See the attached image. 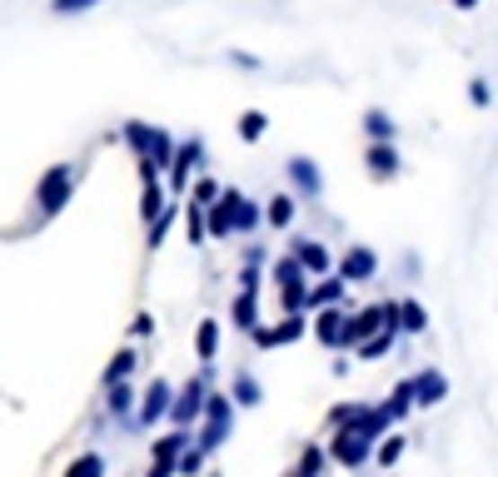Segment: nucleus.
Here are the masks:
<instances>
[{"mask_svg": "<svg viewBox=\"0 0 498 477\" xmlns=\"http://www.w3.org/2000/svg\"><path fill=\"white\" fill-rule=\"evenodd\" d=\"M235 418H239L235 398H229L225 388H215V393H209V403H205V418H200V428H195V447H200V453L215 457L219 447L235 437Z\"/></svg>", "mask_w": 498, "mask_h": 477, "instance_id": "obj_1", "label": "nucleus"}, {"mask_svg": "<svg viewBox=\"0 0 498 477\" xmlns=\"http://www.w3.org/2000/svg\"><path fill=\"white\" fill-rule=\"evenodd\" d=\"M76 164H50V170L35 180V214H40V224H50V219H60V214L70 209V199H76Z\"/></svg>", "mask_w": 498, "mask_h": 477, "instance_id": "obj_2", "label": "nucleus"}, {"mask_svg": "<svg viewBox=\"0 0 498 477\" xmlns=\"http://www.w3.org/2000/svg\"><path fill=\"white\" fill-rule=\"evenodd\" d=\"M209 393H215V368H200L190 383H180L174 388V408H170V428H200V418H205V403Z\"/></svg>", "mask_w": 498, "mask_h": 477, "instance_id": "obj_3", "label": "nucleus"}, {"mask_svg": "<svg viewBox=\"0 0 498 477\" xmlns=\"http://www.w3.org/2000/svg\"><path fill=\"white\" fill-rule=\"evenodd\" d=\"M200 170H205V139L190 135V139L174 145V164L165 170V190H170V199H184V194H190V174H200Z\"/></svg>", "mask_w": 498, "mask_h": 477, "instance_id": "obj_4", "label": "nucleus"}, {"mask_svg": "<svg viewBox=\"0 0 498 477\" xmlns=\"http://www.w3.org/2000/svg\"><path fill=\"white\" fill-rule=\"evenodd\" d=\"M329 463L344 467V473H359V467L374 463V443H369L364 433H354V428H339V433H329Z\"/></svg>", "mask_w": 498, "mask_h": 477, "instance_id": "obj_5", "label": "nucleus"}, {"mask_svg": "<svg viewBox=\"0 0 498 477\" xmlns=\"http://www.w3.org/2000/svg\"><path fill=\"white\" fill-rule=\"evenodd\" d=\"M304 333H309V318H299V314H280L274 323H260V329L249 333V343L260 353H270V349H289V343H299Z\"/></svg>", "mask_w": 498, "mask_h": 477, "instance_id": "obj_6", "label": "nucleus"}, {"mask_svg": "<svg viewBox=\"0 0 498 477\" xmlns=\"http://www.w3.org/2000/svg\"><path fill=\"white\" fill-rule=\"evenodd\" d=\"M170 408H174V383H170V378H150V388L140 393V408H135V423H130V433H140V428L165 423V418H170Z\"/></svg>", "mask_w": 498, "mask_h": 477, "instance_id": "obj_7", "label": "nucleus"}, {"mask_svg": "<svg viewBox=\"0 0 498 477\" xmlns=\"http://www.w3.org/2000/svg\"><path fill=\"white\" fill-rule=\"evenodd\" d=\"M334 274L344 278V284H374V278H379V254L369 244H349L344 254L334 259Z\"/></svg>", "mask_w": 498, "mask_h": 477, "instance_id": "obj_8", "label": "nucleus"}, {"mask_svg": "<svg viewBox=\"0 0 498 477\" xmlns=\"http://www.w3.org/2000/svg\"><path fill=\"white\" fill-rule=\"evenodd\" d=\"M349 314H354V308H319V314L309 318V333H315L319 349L344 353V339H349Z\"/></svg>", "mask_w": 498, "mask_h": 477, "instance_id": "obj_9", "label": "nucleus"}, {"mask_svg": "<svg viewBox=\"0 0 498 477\" xmlns=\"http://www.w3.org/2000/svg\"><path fill=\"white\" fill-rule=\"evenodd\" d=\"M284 180H289V190L299 194V199H319V194H325V170H319L309 155H289Z\"/></svg>", "mask_w": 498, "mask_h": 477, "instance_id": "obj_10", "label": "nucleus"}, {"mask_svg": "<svg viewBox=\"0 0 498 477\" xmlns=\"http://www.w3.org/2000/svg\"><path fill=\"white\" fill-rule=\"evenodd\" d=\"M289 254L304 264V274H309V278H329V274H334V254H329V244H319V239H309V234H294Z\"/></svg>", "mask_w": 498, "mask_h": 477, "instance_id": "obj_11", "label": "nucleus"}, {"mask_svg": "<svg viewBox=\"0 0 498 477\" xmlns=\"http://www.w3.org/2000/svg\"><path fill=\"white\" fill-rule=\"evenodd\" d=\"M239 199H245V190H235V184H229V190L219 194V204H209V209H205V229H209V239H235Z\"/></svg>", "mask_w": 498, "mask_h": 477, "instance_id": "obj_12", "label": "nucleus"}, {"mask_svg": "<svg viewBox=\"0 0 498 477\" xmlns=\"http://www.w3.org/2000/svg\"><path fill=\"white\" fill-rule=\"evenodd\" d=\"M379 329H384V298H379V304H354V314H349V339H344V349H359V343H369Z\"/></svg>", "mask_w": 498, "mask_h": 477, "instance_id": "obj_13", "label": "nucleus"}, {"mask_svg": "<svg viewBox=\"0 0 498 477\" xmlns=\"http://www.w3.org/2000/svg\"><path fill=\"white\" fill-rule=\"evenodd\" d=\"M195 447V428H170L150 443V463H165V467H180V457Z\"/></svg>", "mask_w": 498, "mask_h": 477, "instance_id": "obj_14", "label": "nucleus"}, {"mask_svg": "<svg viewBox=\"0 0 498 477\" xmlns=\"http://www.w3.org/2000/svg\"><path fill=\"white\" fill-rule=\"evenodd\" d=\"M364 170H369V180H374V184H389V180H399V174H404V155L394 145H369L364 149Z\"/></svg>", "mask_w": 498, "mask_h": 477, "instance_id": "obj_15", "label": "nucleus"}, {"mask_svg": "<svg viewBox=\"0 0 498 477\" xmlns=\"http://www.w3.org/2000/svg\"><path fill=\"white\" fill-rule=\"evenodd\" d=\"M449 398V373L444 368H419L414 373V403L419 408H439Z\"/></svg>", "mask_w": 498, "mask_h": 477, "instance_id": "obj_16", "label": "nucleus"}, {"mask_svg": "<svg viewBox=\"0 0 498 477\" xmlns=\"http://www.w3.org/2000/svg\"><path fill=\"white\" fill-rule=\"evenodd\" d=\"M319 308H354V304H349V284L339 274L315 278V284H309V314H319Z\"/></svg>", "mask_w": 498, "mask_h": 477, "instance_id": "obj_17", "label": "nucleus"}, {"mask_svg": "<svg viewBox=\"0 0 498 477\" xmlns=\"http://www.w3.org/2000/svg\"><path fill=\"white\" fill-rule=\"evenodd\" d=\"M379 408L394 418V428H404L414 413H419V403H414V378H399L389 388V398H379Z\"/></svg>", "mask_w": 498, "mask_h": 477, "instance_id": "obj_18", "label": "nucleus"}, {"mask_svg": "<svg viewBox=\"0 0 498 477\" xmlns=\"http://www.w3.org/2000/svg\"><path fill=\"white\" fill-rule=\"evenodd\" d=\"M135 408H140V393L130 383H105V413L120 418V423L130 428L135 423Z\"/></svg>", "mask_w": 498, "mask_h": 477, "instance_id": "obj_19", "label": "nucleus"}, {"mask_svg": "<svg viewBox=\"0 0 498 477\" xmlns=\"http://www.w3.org/2000/svg\"><path fill=\"white\" fill-rule=\"evenodd\" d=\"M229 323H235L239 333H254L264 323V308H260V294H239L235 288V298H229Z\"/></svg>", "mask_w": 498, "mask_h": 477, "instance_id": "obj_20", "label": "nucleus"}, {"mask_svg": "<svg viewBox=\"0 0 498 477\" xmlns=\"http://www.w3.org/2000/svg\"><path fill=\"white\" fill-rule=\"evenodd\" d=\"M219 349H225V323H219V318H200L195 323V358L215 363Z\"/></svg>", "mask_w": 498, "mask_h": 477, "instance_id": "obj_21", "label": "nucleus"}, {"mask_svg": "<svg viewBox=\"0 0 498 477\" xmlns=\"http://www.w3.org/2000/svg\"><path fill=\"white\" fill-rule=\"evenodd\" d=\"M329 447L325 443H304L299 447V457H294V467H289V477H329Z\"/></svg>", "mask_w": 498, "mask_h": 477, "instance_id": "obj_22", "label": "nucleus"}, {"mask_svg": "<svg viewBox=\"0 0 498 477\" xmlns=\"http://www.w3.org/2000/svg\"><path fill=\"white\" fill-rule=\"evenodd\" d=\"M165 209H170V190H165V180H145L140 184V224L150 229Z\"/></svg>", "mask_w": 498, "mask_h": 477, "instance_id": "obj_23", "label": "nucleus"}, {"mask_svg": "<svg viewBox=\"0 0 498 477\" xmlns=\"http://www.w3.org/2000/svg\"><path fill=\"white\" fill-rule=\"evenodd\" d=\"M294 219H299V199H294V194H270L264 224H270L274 234H284V229H294Z\"/></svg>", "mask_w": 498, "mask_h": 477, "instance_id": "obj_24", "label": "nucleus"}, {"mask_svg": "<svg viewBox=\"0 0 498 477\" xmlns=\"http://www.w3.org/2000/svg\"><path fill=\"white\" fill-rule=\"evenodd\" d=\"M399 339H404L399 329H379V333H374L369 343H359V349H354V358H359V363H384L389 353H399Z\"/></svg>", "mask_w": 498, "mask_h": 477, "instance_id": "obj_25", "label": "nucleus"}, {"mask_svg": "<svg viewBox=\"0 0 498 477\" xmlns=\"http://www.w3.org/2000/svg\"><path fill=\"white\" fill-rule=\"evenodd\" d=\"M229 398H235V408H260L264 403V383L249 368H239L235 378H229Z\"/></svg>", "mask_w": 498, "mask_h": 477, "instance_id": "obj_26", "label": "nucleus"}, {"mask_svg": "<svg viewBox=\"0 0 498 477\" xmlns=\"http://www.w3.org/2000/svg\"><path fill=\"white\" fill-rule=\"evenodd\" d=\"M270 284H274V288H280V294H284V288L315 284V278L304 274V264H299V259H294V254H280V259H274V264H270Z\"/></svg>", "mask_w": 498, "mask_h": 477, "instance_id": "obj_27", "label": "nucleus"}, {"mask_svg": "<svg viewBox=\"0 0 498 477\" xmlns=\"http://www.w3.org/2000/svg\"><path fill=\"white\" fill-rule=\"evenodd\" d=\"M399 333L404 339H423V333H429V304H419V298H399Z\"/></svg>", "mask_w": 498, "mask_h": 477, "instance_id": "obj_28", "label": "nucleus"}, {"mask_svg": "<svg viewBox=\"0 0 498 477\" xmlns=\"http://www.w3.org/2000/svg\"><path fill=\"white\" fill-rule=\"evenodd\" d=\"M364 135H369V145H394L399 125H394L389 110H364Z\"/></svg>", "mask_w": 498, "mask_h": 477, "instance_id": "obj_29", "label": "nucleus"}, {"mask_svg": "<svg viewBox=\"0 0 498 477\" xmlns=\"http://www.w3.org/2000/svg\"><path fill=\"white\" fill-rule=\"evenodd\" d=\"M264 229V204L260 199H239V219H235V239H254V234Z\"/></svg>", "mask_w": 498, "mask_h": 477, "instance_id": "obj_30", "label": "nucleus"}, {"mask_svg": "<svg viewBox=\"0 0 498 477\" xmlns=\"http://www.w3.org/2000/svg\"><path fill=\"white\" fill-rule=\"evenodd\" d=\"M120 139L130 145L135 159H150V139H155V125H145V119H125L120 125Z\"/></svg>", "mask_w": 498, "mask_h": 477, "instance_id": "obj_31", "label": "nucleus"}, {"mask_svg": "<svg viewBox=\"0 0 498 477\" xmlns=\"http://www.w3.org/2000/svg\"><path fill=\"white\" fill-rule=\"evenodd\" d=\"M135 368H140V349H115L105 363V383H130Z\"/></svg>", "mask_w": 498, "mask_h": 477, "instance_id": "obj_32", "label": "nucleus"}, {"mask_svg": "<svg viewBox=\"0 0 498 477\" xmlns=\"http://www.w3.org/2000/svg\"><path fill=\"white\" fill-rule=\"evenodd\" d=\"M180 214H184V204H180V199H170V209H165L160 219L150 224V229H145V249H150V254L165 244V239H170V229H174V224H180Z\"/></svg>", "mask_w": 498, "mask_h": 477, "instance_id": "obj_33", "label": "nucleus"}, {"mask_svg": "<svg viewBox=\"0 0 498 477\" xmlns=\"http://www.w3.org/2000/svg\"><path fill=\"white\" fill-rule=\"evenodd\" d=\"M180 224H184V239H190V249H205V244H209V229H205V209H200V204H184Z\"/></svg>", "mask_w": 498, "mask_h": 477, "instance_id": "obj_34", "label": "nucleus"}, {"mask_svg": "<svg viewBox=\"0 0 498 477\" xmlns=\"http://www.w3.org/2000/svg\"><path fill=\"white\" fill-rule=\"evenodd\" d=\"M364 413H369V403H359V398H344V403H334V408H329V418H325V423L339 433V428H359V418H364Z\"/></svg>", "mask_w": 498, "mask_h": 477, "instance_id": "obj_35", "label": "nucleus"}, {"mask_svg": "<svg viewBox=\"0 0 498 477\" xmlns=\"http://www.w3.org/2000/svg\"><path fill=\"white\" fill-rule=\"evenodd\" d=\"M219 194H225V184H219L215 174H195V180H190V204H200V209L219 204Z\"/></svg>", "mask_w": 498, "mask_h": 477, "instance_id": "obj_36", "label": "nucleus"}, {"mask_svg": "<svg viewBox=\"0 0 498 477\" xmlns=\"http://www.w3.org/2000/svg\"><path fill=\"white\" fill-rule=\"evenodd\" d=\"M264 135H270V115H264V110H245V115H239V139H245V145H260Z\"/></svg>", "mask_w": 498, "mask_h": 477, "instance_id": "obj_37", "label": "nucleus"}, {"mask_svg": "<svg viewBox=\"0 0 498 477\" xmlns=\"http://www.w3.org/2000/svg\"><path fill=\"white\" fill-rule=\"evenodd\" d=\"M404 447H409V437L399 433V428H394L389 437H384L379 447H374V467H399V457H404Z\"/></svg>", "mask_w": 498, "mask_h": 477, "instance_id": "obj_38", "label": "nucleus"}, {"mask_svg": "<svg viewBox=\"0 0 498 477\" xmlns=\"http://www.w3.org/2000/svg\"><path fill=\"white\" fill-rule=\"evenodd\" d=\"M110 473V463L100 453H80V457H70V467H66V477H105Z\"/></svg>", "mask_w": 498, "mask_h": 477, "instance_id": "obj_39", "label": "nucleus"}, {"mask_svg": "<svg viewBox=\"0 0 498 477\" xmlns=\"http://www.w3.org/2000/svg\"><path fill=\"white\" fill-rule=\"evenodd\" d=\"M280 314H309V284H299V288H284L280 294Z\"/></svg>", "mask_w": 498, "mask_h": 477, "instance_id": "obj_40", "label": "nucleus"}, {"mask_svg": "<svg viewBox=\"0 0 498 477\" xmlns=\"http://www.w3.org/2000/svg\"><path fill=\"white\" fill-rule=\"evenodd\" d=\"M235 288H239V294H260V288H264V269H254V264H239Z\"/></svg>", "mask_w": 498, "mask_h": 477, "instance_id": "obj_41", "label": "nucleus"}, {"mask_svg": "<svg viewBox=\"0 0 498 477\" xmlns=\"http://www.w3.org/2000/svg\"><path fill=\"white\" fill-rule=\"evenodd\" d=\"M174 473H180V477H205L209 473V457L200 453V447H190V453L180 457V467H174Z\"/></svg>", "mask_w": 498, "mask_h": 477, "instance_id": "obj_42", "label": "nucleus"}, {"mask_svg": "<svg viewBox=\"0 0 498 477\" xmlns=\"http://www.w3.org/2000/svg\"><path fill=\"white\" fill-rule=\"evenodd\" d=\"M95 5H105V0H50V15H85Z\"/></svg>", "mask_w": 498, "mask_h": 477, "instance_id": "obj_43", "label": "nucleus"}, {"mask_svg": "<svg viewBox=\"0 0 498 477\" xmlns=\"http://www.w3.org/2000/svg\"><path fill=\"white\" fill-rule=\"evenodd\" d=\"M468 100H474L478 110H488V105H494V85H488L484 75H474V80H468Z\"/></svg>", "mask_w": 498, "mask_h": 477, "instance_id": "obj_44", "label": "nucleus"}, {"mask_svg": "<svg viewBox=\"0 0 498 477\" xmlns=\"http://www.w3.org/2000/svg\"><path fill=\"white\" fill-rule=\"evenodd\" d=\"M239 264H254V269H264V264H274V259H270V249H264L260 239H249V244H245V254H239Z\"/></svg>", "mask_w": 498, "mask_h": 477, "instance_id": "obj_45", "label": "nucleus"}, {"mask_svg": "<svg viewBox=\"0 0 498 477\" xmlns=\"http://www.w3.org/2000/svg\"><path fill=\"white\" fill-rule=\"evenodd\" d=\"M130 339H135V343H140V339H155V314H145V308H140V314L130 318Z\"/></svg>", "mask_w": 498, "mask_h": 477, "instance_id": "obj_46", "label": "nucleus"}, {"mask_svg": "<svg viewBox=\"0 0 498 477\" xmlns=\"http://www.w3.org/2000/svg\"><path fill=\"white\" fill-rule=\"evenodd\" d=\"M229 60H235L239 70H260V55H249V50H229Z\"/></svg>", "mask_w": 498, "mask_h": 477, "instance_id": "obj_47", "label": "nucleus"}, {"mask_svg": "<svg viewBox=\"0 0 498 477\" xmlns=\"http://www.w3.org/2000/svg\"><path fill=\"white\" fill-rule=\"evenodd\" d=\"M145 477H180V473H174V467H165V463H150V467H145Z\"/></svg>", "mask_w": 498, "mask_h": 477, "instance_id": "obj_48", "label": "nucleus"}, {"mask_svg": "<svg viewBox=\"0 0 498 477\" xmlns=\"http://www.w3.org/2000/svg\"><path fill=\"white\" fill-rule=\"evenodd\" d=\"M329 373H334V378H344V373H349V358H344V353H334V363H329Z\"/></svg>", "mask_w": 498, "mask_h": 477, "instance_id": "obj_49", "label": "nucleus"}, {"mask_svg": "<svg viewBox=\"0 0 498 477\" xmlns=\"http://www.w3.org/2000/svg\"><path fill=\"white\" fill-rule=\"evenodd\" d=\"M454 11H478V0H449Z\"/></svg>", "mask_w": 498, "mask_h": 477, "instance_id": "obj_50", "label": "nucleus"}, {"mask_svg": "<svg viewBox=\"0 0 498 477\" xmlns=\"http://www.w3.org/2000/svg\"><path fill=\"white\" fill-rule=\"evenodd\" d=\"M205 477H219V473H205Z\"/></svg>", "mask_w": 498, "mask_h": 477, "instance_id": "obj_51", "label": "nucleus"}]
</instances>
